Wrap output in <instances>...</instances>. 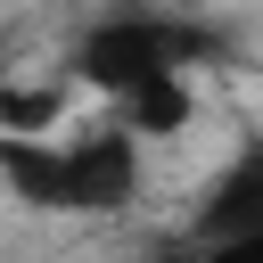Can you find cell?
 Here are the masks:
<instances>
[{"instance_id":"cell-1","label":"cell","mask_w":263,"mask_h":263,"mask_svg":"<svg viewBox=\"0 0 263 263\" xmlns=\"http://www.w3.org/2000/svg\"><path fill=\"white\" fill-rule=\"evenodd\" d=\"M0 173L41 214H115L140 197V140L99 123L82 140H0Z\"/></svg>"},{"instance_id":"cell-2","label":"cell","mask_w":263,"mask_h":263,"mask_svg":"<svg viewBox=\"0 0 263 263\" xmlns=\"http://www.w3.org/2000/svg\"><path fill=\"white\" fill-rule=\"evenodd\" d=\"M222 49H230V41H222L214 25H197V16L115 8V16H99V25L74 41V74H82V82H99L107 99H132V90H148V82L189 74L197 58H222Z\"/></svg>"},{"instance_id":"cell-3","label":"cell","mask_w":263,"mask_h":263,"mask_svg":"<svg viewBox=\"0 0 263 263\" xmlns=\"http://www.w3.org/2000/svg\"><path fill=\"white\" fill-rule=\"evenodd\" d=\"M238 230H263V140H247L222 164V181L205 189V205H197V247L238 238Z\"/></svg>"},{"instance_id":"cell-4","label":"cell","mask_w":263,"mask_h":263,"mask_svg":"<svg viewBox=\"0 0 263 263\" xmlns=\"http://www.w3.org/2000/svg\"><path fill=\"white\" fill-rule=\"evenodd\" d=\"M197 115V90L173 74V82H148V90H132V99H115V132H132V140H164V132H181Z\"/></svg>"},{"instance_id":"cell-5","label":"cell","mask_w":263,"mask_h":263,"mask_svg":"<svg viewBox=\"0 0 263 263\" xmlns=\"http://www.w3.org/2000/svg\"><path fill=\"white\" fill-rule=\"evenodd\" d=\"M189 263H263V230H238V238H214V247H197Z\"/></svg>"}]
</instances>
